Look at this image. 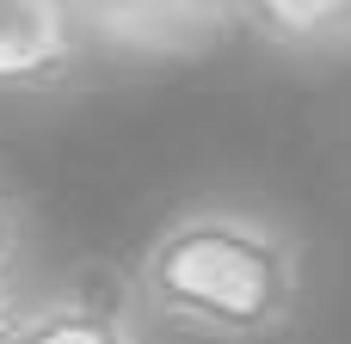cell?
<instances>
[{
    "label": "cell",
    "instance_id": "cell-1",
    "mask_svg": "<svg viewBox=\"0 0 351 344\" xmlns=\"http://www.w3.org/2000/svg\"><path fill=\"white\" fill-rule=\"evenodd\" d=\"M136 302L204 344H271L302 314V240L241 203L167 215L136 259Z\"/></svg>",
    "mask_w": 351,
    "mask_h": 344
},
{
    "label": "cell",
    "instance_id": "cell-2",
    "mask_svg": "<svg viewBox=\"0 0 351 344\" xmlns=\"http://www.w3.org/2000/svg\"><path fill=\"white\" fill-rule=\"evenodd\" d=\"M93 55L185 62L210 55L234 31V0H80Z\"/></svg>",
    "mask_w": 351,
    "mask_h": 344
},
{
    "label": "cell",
    "instance_id": "cell-3",
    "mask_svg": "<svg viewBox=\"0 0 351 344\" xmlns=\"http://www.w3.org/2000/svg\"><path fill=\"white\" fill-rule=\"evenodd\" d=\"M86 62L80 0H0V92H56Z\"/></svg>",
    "mask_w": 351,
    "mask_h": 344
},
{
    "label": "cell",
    "instance_id": "cell-4",
    "mask_svg": "<svg viewBox=\"0 0 351 344\" xmlns=\"http://www.w3.org/2000/svg\"><path fill=\"white\" fill-rule=\"evenodd\" d=\"M0 344H142V326L123 295L68 283V289L31 295L0 332Z\"/></svg>",
    "mask_w": 351,
    "mask_h": 344
},
{
    "label": "cell",
    "instance_id": "cell-5",
    "mask_svg": "<svg viewBox=\"0 0 351 344\" xmlns=\"http://www.w3.org/2000/svg\"><path fill=\"white\" fill-rule=\"evenodd\" d=\"M234 31L296 62H351V0H234Z\"/></svg>",
    "mask_w": 351,
    "mask_h": 344
},
{
    "label": "cell",
    "instance_id": "cell-6",
    "mask_svg": "<svg viewBox=\"0 0 351 344\" xmlns=\"http://www.w3.org/2000/svg\"><path fill=\"white\" fill-rule=\"evenodd\" d=\"M19 259H25V209L12 203V191H0V283H19Z\"/></svg>",
    "mask_w": 351,
    "mask_h": 344
},
{
    "label": "cell",
    "instance_id": "cell-7",
    "mask_svg": "<svg viewBox=\"0 0 351 344\" xmlns=\"http://www.w3.org/2000/svg\"><path fill=\"white\" fill-rule=\"evenodd\" d=\"M25 308V295H19V283H0V332L12 326V314Z\"/></svg>",
    "mask_w": 351,
    "mask_h": 344
}]
</instances>
